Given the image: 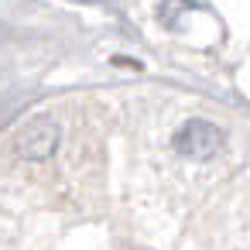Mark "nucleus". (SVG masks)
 I'll return each instance as SVG.
<instances>
[{
    "label": "nucleus",
    "mask_w": 250,
    "mask_h": 250,
    "mask_svg": "<svg viewBox=\"0 0 250 250\" xmlns=\"http://www.w3.org/2000/svg\"><path fill=\"white\" fill-rule=\"evenodd\" d=\"M219 147H223V130L209 120H188L175 134V151L192 161H209L219 154Z\"/></svg>",
    "instance_id": "f257e3e1"
},
{
    "label": "nucleus",
    "mask_w": 250,
    "mask_h": 250,
    "mask_svg": "<svg viewBox=\"0 0 250 250\" xmlns=\"http://www.w3.org/2000/svg\"><path fill=\"white\" fill-rule=\"evenodd\" d=\"M18 147L31 161H48L55 154V147H59V127L48 117H35V120L24 124V130L18 137Z\"/></svg>",
    "instance_id": "f03ea898"
}]
</instances>
